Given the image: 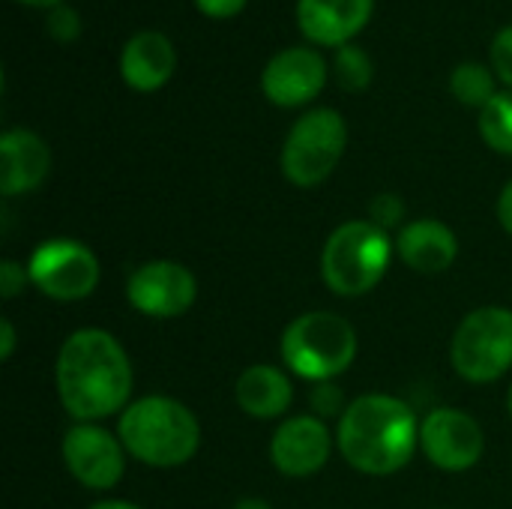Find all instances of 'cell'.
Segmentation results:
<instances>
[{"instance_id":"cell-1","label":"cell","mask_w":512,"mask_h":509,"mask_svg":"<svg viewBox=\"0 0 512 509\" xmlns=\"http://www.w3.org/2000/svg\"><path fill=\"white\" fill-rule=\"evenodd\" d=\"M54 384L63 411L75 423H99L132 402L135 372L120 339L102 327L69 333L57 351Z\"/></svg>"},{"instance_id":"cell-2","label":"cell","mask_w":512,"mask_h":509,"mask_svg":"<svg viewBox=\"0 0 512 509\" xmlns=\"http://www.w3.org/2000/svg\"><path fill=\"white\" fill-rule=\"evenodd\" d=\"M339 456L366 477H390L411 465L420 450V420L414 408L390 393L351 399L336 423Z\"/></svg>"},{"instance_id":"cell-3","label":"cell","mask_w":512,"mask_h":509,"mask_svg":"<svg viewBox=\"0 0 512 509\" xmlns=\"http://www.w3.org/2000/svg\"><path fill=\"white\" fill-rule=\"evenodd\" d=\"M117 438L129 459L171 471L195 459L201 447V423L189 405L174 396H144L126 405L117 420Z\"/></svg>"},{"instance_id":"cell-4","label":"cell","mask_w":512,"mask_h":509,"mask_svg":"<svg viewBox=\"0 0 512 509\" xmlns=\"http://www.w3.org/2000/svg\"><path fill=\"white\" fill-rule=\"evenodd\" d=\"M357 351L360 339L354 324L330 309L297 315L279 339V357L285 369L309 384L336 381L345 375L354 366Z\"/></svg>"},{"instance_id":"cell-5","label":"cell","mask_w":512,"mask_h":509,"mask_svg":"<svg viewBox=\"0 0 512 509\" xmlns=\"http://www.w3.org/2000/svg\"><path fill=\"white\" fill-rule=\"evenodd\" d=\"M396 258V237L369 219H351L330 231L321 252V279L336 297L375 291Z\"/></svg>"},{"instance_id":"cell-6","label":"cell","mask_w":512,"mask_h":509,"mask_svg":"<svg viewBox=\"0 0 512 509\" xmlns=\"http://www.w3.org/2000/svg\"><path fill=\"white\" fill-rule=\"evenodd\" d=\"M450 366L468 384H495L512 369V309L480 306L468 312L450 342Z\"/></svg>"},{"instance_id":"cell-7","label":"cell","mask_w":512,"mask_h":509,"mask_svg":"<svg viewBox=\"0 0 512 509\" xmlns=\"http://www.w3.org/2000/svg\"><path fill=\"white\" fill-rule=\"evenodd\" d=\"M348 147V126L345 117L333 108H312L306 111L288 132L282 144V174L288 183L300 189L321 186L342 162Z\"/></svg>"},{"instance_id":"cell-8","label":"cell","mask_w":512,"mask_h":509,"mask_svg":"<svg viewBox=\"0 0 512 509\" xmlns=\"http://www.w3.org/2000/svg\"><path fill=\"white\" fill-rule=\"evenodd\" d=\"M30 285L57 303L87 300L102 279V264L96 252L72 237L42 240L27 258Z\"/></svg>"},{"instance_id":"cell-9","label":"cell","mask_w":512,"mask_h":509,"mask_svg":"<svg viewBox=\"0 0 512 509\" xmlns=\"http://www.w3.org/2000/svg\"><path fill=\"white\" fill-rule=\"evenodd\" d=\"M126 300L138 315L171 321L186 315L198 300L195 273L174 258H153L138 264L126 279Z\"/></svg>"},{"instance_id":"cell-10","label":"cell","mask_w":512,"mask_h":509,"mask_svg":"<svg viewBox=\"0 0 512 509\" xmlns=\"http://www.w3.org/2000/svg\"><path fill=\"white\" fill-rule=\"evenodd\" d=\"M420 450L438 471L465 474L480 465L486 432L480 420L462 408H432L420 420Z\"/></svg>"},{"instance_id":"cell-11","label":"cell","mask_w":512,"mask_h":509,"mask_svg":"<svg viewBox=\"0 0 512 509\" xmlns=\"http://www.w3.org/2000/svg\"><path fill=\"white\" fill-rule=\"evenodd\" d=\"M60 456L66 471L93 492H108L114 489L123 474H126V447L123 441L102 429L99 423H75L66 429L63 444H60Z\"/></svg>"},{"instance_id":"cell-12","label":"cell","mask_w":512,"mask_h":509,"mask_svg":"<svg viewBox=\"0 0 512 509\" xmlns=\"http://www.w3.org/2000/svg\"><path fill=\"white\" fill-rule=\"evenodd\" d=\"M336 447V435L315 414H294L279 423L270 438V462L282 477L306 480L318 474Z\"/></svg>"},{"instance_id":"cell-13","label":"cell","mask_w":512,"mask_h":509,"mask_svg":"<svg viewBox=\"0 0 512 509\" xmlns=\"http://www.w3.org/2000/svg\"><path fill=\"white\" fill-rule=\"evenodd\" d=\"M324 84H327V60L306 45H294L273 54L261 72V90L279 108L309 105L324 90Z\"/></svg>"},{"instance_id":"cell-14","label":"cell","mask_w":512,"mask_h":509,"mask_svg":"<svg viewBox=\"0 0 512 509\" xmlns=\"http://www.w3.org/2000/svg\"><path fill=\"white\" fill-rule=\"evenodd\" d=\"M372 9L375 0H297V24L315 45L342 48L369 24Z\"/></svg>"},{"instance_id":"cell-15","label":"cell","mask_w":512,"mask_h":509,"mask_svg":"<svg viewBox=\"0 0 512 509\" xmlns=\"http://www.w3.org/2000/svg\"><path fill=\"white\" fill-rule=\"evenodd\" d=\"M51 150L33 129H6L0 135V192L6 198L27 195L45 183Z\"/></svg>"},{"instance_id":"cell-16","label":"cell","mask_w":512,"mask_h":509,"mask_svg":"<svg viewBox=\"0 0 512 509\" xmlns=\"http://www.w3.org/2000/svg\"><path fill=\"white\" fill-rule=\"evenodd\" d=\"M396 258H402L414 273L435 276L456 264L459 237L441 219H414L405 222L396 234Z\"/></svg>"},{"instance_id":"cell-17","label":"cell","mask_w":512,"mask_h":509,"mask_svg":"<svg viewBox=\"0 0 512 509\" xmlns=\"http://www.w3.org/2000/svg\"><path fill=\"white\" fill-rule=\"evenodd\" d=\"M177 66L171 39L159 30H138L120 51V75L135 93H156L168 84Z\"/></svg>"},{"instance_id":"cell-18","label":"cell","mask_w":512,"mask_h":509,"mask_svg":"<svg viewBox=\"0 0 512 509\" xmlns=\"http://www.w3.org/2000/svg\"><path fill=\"white\" fill-rule=\"evenodd\" d=\"M234 399L240 411L252 420H279L294 402V381L282 366L252 363L240 372L234 384Z\"/></svg>"},{"instance_id":"cell-19","label":"cell","mask_w":512,"mask_h":509,"mask_svg":"<svg viewBox=\"0 0 512 509\" xmlns=\"http://www.w3.org/2000/svg\"><path fill=\"white\" fill-rule=\"evenodd\" d=\"M450 90L462 105H471V108H480V111L501 93L498 90V75L489 66L474 63V60H465V63H459L453 69Z\"/></svg>"},{"instance_id":"cell-20","label":"cell","mask_w":512,"mask_h":509,"mask_svg":"<svg viewBox=\"0 0 512 509\" xmlns=\"http://www.w3.org/2000/svg\"><path fill=\"white\" fill-rule=\"evenodd\" d=\"M480 135L495 153L512 156V90H501L480 111Z\"/></svg>"},{"instance_id":"cell-21","label":"cell","mask_w":512,"mask_h":509,"mask_svg":"<svg viewBox=\"0 0 512 509\" xmlns=\"http://www.w3.org/2000/svg\"><path fill=\"white\" fill-rule=\"evenodd\" d=\"M375 66L372 57L360 45H342L336 48V78L348 93H363L372 84Z\"/></svg>"},{"instance_id":"cell-22","label":"cell","mask_w":512,"mask_h":509,"mask_svg":"<svg viewBox=\"0 0 512 509\" xmlns=\"http://www.w3.org/2000/svg\"><path fill=\"white\" fill-rule=\"evenodd\" d=\"M348 399H345V393L336 387V381H321V384H312V390H309V408H312V414L315 417H321L324 423L327 420H342V414L348 411Z\"/></svg>"},{"instance_id":"cell-23","label":"cell","mask_w":512,"mask_h":509,"mask_svg":"<svg viewBox=\"0 0 512 509\" xmlns=\"http://www.w3.org/2000/svg\"><path fill=\"white\" fill-rule=\"evenodd\" d=\"M369 222H375L384 231L402 228L405 225V201L396 192H381L369 204Z\"/></svg>"},{"instance_id":"cell-24","label":"cell","mask_w":512,"mask_h":509,"mask_svg":"<svg viewBox=\"0 0 512 509\" xmlns=\"http://www.w3.org/2000/svg\"><path fill=\"white\" fill-rule=\"evenodd\" d=\"M45 30L51 33V39H57V42H75L78 36H81V18H78V12L72 9V6H54L51 12H48V21H45Z\"/></svg>"},{"instance_id":"cell-25","label":"cell","mask_w":512,"mask_h":509,"mask_svg":"<svg viewBox=\"0 0 512 509\" xmlns=\"http://www.w3.org/2000/svg\"><path fill=\"white\" fill-rule=\"evenodd\" d=\"M27 285H30L27 264H18L12 258H3L0 261V297L3 300H15Z\"/></svg>"},{"instance_id":"cell-26","label":"cell","mask_w":512,"mask_h":509,"mask_svg":"<svg viewBox=\"0 0 512 509\" xmlns=\"http://www.w3.org/2000/svg\"><path fill=\"white\" fill-rule=\"evenodd\" d=\"M492 66H495L498 81L512 87V24L501 27L495 42H492Z\"/></svg>"},{"instance_id":"cell-27","label":"cell","mask_w":512,"mask_h":509,"mask_svg":"<svg viewBox=\"0 0 512 509\" xmlns=\"http://www.w3.org/2000/svg\"><path fill=\"white\" fill-rule=\"evenodd\" d=\"M249 0H195V6L207 15V18H216V21H225V18H234L246 9Z\"/></svg>"},{"instance_id":"cell-28","label":"cell","mask_w":512,"mask_h":509,"mask_svg":"<svg viewBox=\"0 0 512 509\" xmlns=\"http://www.w3.org/2000/svg\"><path fill=\"white\" fill-rule=\"evenodd\" d=\"M18 348V333H15V324L9 318H0V360H12Z\"/></svg>"},{"instance_id":"cell-29","label":"cell","mask_w":512,"mask_h":509,"mask_svg":"<svg viewBox=\"0 0 512 509\" xmlns=\"http://www.w3.org/2000/svg\"><path fill=\"white\" fill-rule=\"evenodd\" d=\"M495 213H498L501 228H504V231L512 237V180L504 186V189H501L498 204H495Z\"/></svg>"},{"instance_id":"cell-30","label":"cell","mask_w":512,"mask_h":509,"mask_svg":"<svg viewBox=\"0 0 512 509\" xmlns=\"http://www.w3.org/2000/svg\"><path fill=\"white\" fill-rule=\"evenodd\" d=\"M231 509H273V507H270V501H264V498H240V501H237Z\"/></svg>"},{"instance_id":"cell-31","label":"cell","mask_w":512,"mask_h":509,"mask_svg":"<svg viewBox=\"0 0 512 509\" xmlns=\"http://www.w3.org/2000/svg\"><path fill=\"white\" fill-rule=\"evenodd\" d=\"M87 509H144L138 507V504H132V501H96L93 507Z\"/></svg>"},{"instance_id":"cell-32","label":"cell","mask_w":512,"mask_h":509,"mask_svg":"<svg viewBox=\"0 0 512 509\" xmlns=\"http://www.w3.org/2000/svg\"><path fill=\"white\" fill-rule=\"evenodd\" d=\"M18 3H24V6H39V9H54V6H60L63 0H18Z\"/></svg>"},{"instance_id":"cell-33","label":"cell","mask_w":512,"mask_h":509,"mask_svg":"<svg viewBox=\"0 0 512 509\" xmlns=\"http://www.w3.org/2000/svg\"><path fill=\"white\" fill-rule=\"evenodd\" d=\"M507 408H510V417H512V387H510V393H507Z\"/></svg>"}]
</instances>
